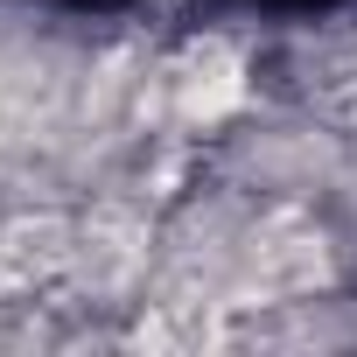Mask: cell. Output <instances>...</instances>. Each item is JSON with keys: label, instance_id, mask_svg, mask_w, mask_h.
Returning a JSON list of instances; mask_svg holds the SVG:
<instances>
[{"label": "cell", "instance_id": "cell-1", "mask_svg": "<svg viewBox=\"0 0 357 357\" xmlns=\"http://www.w3.org/2000/svg\"><path fill=\"white\" fill-rule=\"evenodd\" d=\"M273 8H315V0H273Z\"/></svg>", "mask_w": 357, "mask_h": 357}]
</instances>
